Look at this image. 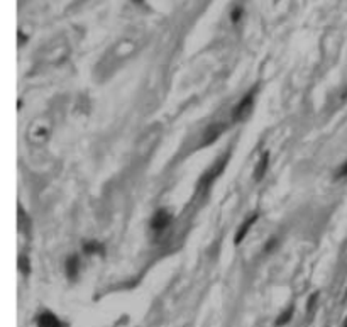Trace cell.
<instances>
[{"instance_id":"6da1fadb","label":"cell","mask_w":347,"mask_h":327,"mask_svg":"<svg viewBox=\"0 0 347 327\" xmlns=\"http://www.w3.org/2000/svg\"><path fill=\"white\" fill-rule=\"evenodd\" d=\"M231 158V153H227L225 154L222 160H219V163H215L214 166L210 168V170L207 171V173L202 177V180L198 181V192H202V190H205L207 187H210L212 185V181L215 180V178L219 177V175L224 171V168H225V164H227V160Z\"/></svg>"},{"instance_id":"7a4b0ae2","label":"cell","mask_w":347,"mask_h":327,"mask_svg":"<svg viewBox=\"0 0 347 327\" xmlns=\"http://www.w3.org/2000/svg\"><path fill=\"white\" fill-rule=\"evenodd\" d=\"M254 94H256V87H254L252 90L247 92L246 97H244L242 100L237 104V107L234 109V112H232V120H234V122L244 120L247 115H249V112L252 110V104H254Z\"/></svg>"},{"instance_id":"3957f363","label":"cell","mask_w":347,"mask_h":327,"mask_svg":"<svg viewBox=\"0 0 347 327\" xmlns=\"http://www.w3.org/2000/svg\"><path fill=\"white\" fill-rule=\"evenodd\" d=\"M170 222H171V214L163 209V211H158L156 214H154L153 220H151V229L159 232V230L166 229V227L170 226Z\"/></svg>"},{"instance_id":"277c9868","label":"cell","mask_w":347,"mask_h":327,"mask_svg":"<svg viewBox=\"0 0 347 327\" xmlns=\"http://www.w3.org/2000/svg\"><path fill=\"white\" fill-rule=\"evenodd\" d=\"M222 131H224V126H222V124H214V126H210L207 131H205L204 139H202L200 146L204 147V146H208V144L215 143V141H217L219 137H221Z\"/></svg>"},{"instance_id":"5b68a950","label":"cell","mask_w":347,"mask_h":327,"mask_svg":"<svg viewBox=\"0 0 347 327\" xmlns=\"http://www.w3.org/2000/svg\"><path fill=\"white\" fill-rule=\"evenodd\" d=\"M259 219V214H257V212H254V214H251V217L249 219H246V222L242 224V226L239 227V229H237V234H236V244H240L244 241V237L247 236V232H249V229L251 227L254 226V222H256V220Z\"/></svg>"},{"instance_id":"8992f818","label":"cell","mask_w":347,"mask_h":327,"mask_svg":"<svg viewBox=\"0 0 347 327\" xmlns=\"http://www.w3.org/2000/svg\"><path fill=\"white\" fill-rule=\"evenodd\" d=\"M37 327H64L63 322L51 312H43L37 317Z\"/></svg>"},{"instance_id":"52a82bcc","label":"cell","mask_w":347,"mask_h":327,"mask_svg":"<svg viewBox=\"0 0 347 327\" xmlns=\"http://www.w3.org/2000/svg\"><path fill=\"white\" fill-rule=\"evenodd\" d=\"M268 164H269V154H268V153H263V156H261V160L257 161L256 170H254V180H256V181L263 180L264 173H266V170H268Z\"/></svg>"},{"instance_id":"ba28073f","label":"cell","mask_w":347,"mask_h":327,"mask_svg":"<svg viewBox=\"0 0 347 327\" xmlns=\"http://www.w3.org/2000/svg\"><path fill=\"white\" fill-rule=\"evenodd\" d=\"M78 268H80V261H78L77 254H71L70 258L66 260V277L70 280H75L78 275Z\"/></svg>"},{"instance_id":"9c48e42d","label":"cell","mask_w":347,"mask_h":327,"mask_svg":"<svg viewBox=\"0 0 347 327\" xmlns=\"http://www.w3.org/2000/svg\"><path fill=\"white\" fill-rule=\"evenodd\" d=\"M83 251L87 254H104L105 249L100 243H95V241H87L83 244Z\"/></svg>"},{"instance_id":"30bf717a","label":"cell","mask_w":347,"mask_h":327,"mask_svg":"<svg viewBox=\"0 0 347 327\" xmlns=\"http://www.w3.org/2000/svg\"><path fill=\"white\" fill-rule=\"evenodd\" d=\"M293 305H291V307H288L286 309V312H283V314L280 315V317H278V321H276V326H284V324H288V322H290V319L293 317Z\"/></svg>"},{"instance_id":"8fae6325","label":"cell","mask_w":347,"mask_h":327,"mask_svg":"<svg viewBox=\"0 0 347 327\" xmlns=\"http://www.w3.org/2000/svg\"><path fill=\"white\" fill-rule=\"evenodd\" d=\"M240 16H242V9H240V7H236V9L232 10V14H231L232 22H237V20L240 19Z\"/></svg>"},{"instance_id":"7c38bea8","label":"cell","mask_w":347,"mask_h":327,"mask_svg":"<svg viewBox=\"0 0 347 327\" xmlns=\"http://www.w3.org/2000/svg\"><path fill=\"white\" fill-rule=\"evenodd\" d=\"M346 175H347V163L342 166L341 171H337V178H342V177H346Z\"/></svg>"},{"instance_id":"4fadbf2b","label":"cell","mask_w":347,"mask_h":327,"mask_svg":"<svg viewBox=\"0 0 347 327\" xmlns=\"http://www.w3.org/2000/svg\"><path fill=\"white\" fill-rule=\"evenodd\" d=\"M317 297H318V295H317V294H315V295H314V297H312V298H310V300H308V312H310V311H312V307H314V304H315V300H317Z\"/></svg>"},{"instance_id":"5bb4252c","label":"cell","mask_w":347,"mask_h":327,"mask_svg":"<svg viewBox=\"0 0 347 327\" xmlns=\"http://www.w3.org/2000/svg\"><path fill=\"white\" fill-rule=\"evenodd\" d=\"M134 2H142V0H134Z\"/></svg>"},{"instance_id":"9a60e30c","label":"cell","mask_w":347,"mask_h":327,"mask_svg":"<svg viewBox=\"0 0 347 327\" xmlns=\"http://www.w3.org/2000/svg\"><path fill=\"white\" fill-rule=\"evenodd\" d=\"M346 327H347V324H346Z\"/></svg>"}]
</instances>
